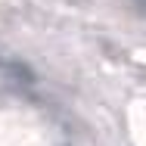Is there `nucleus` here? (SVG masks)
I'll list each match as a JSON object with an SVG mask.
<instances>
[{
  "label": "nucleus",
  "mask_w": 146,
  "mask_h": 146,
  "mask_svg": "<svg viewBox=\"0 0 146 146\" xmlns=\"http://www.w3.org/2000/svg\"><path fill=\"white\" fill-rule=\"evenodd\" d=\"M72 3H87V0H72Z\"/></svg>",
  "instance_id": "3"
},
{
  "label": "nucleus",
  "mask_w": 146,
  "mask_h": 146,
  "mask_svg": "<svg viewBox=\"0 0 146 146\" xmlns=\"http://www.w3.org/2000/svg\"><path fill=\"white\" fill-rule=\"evenodd\" d=\"M6 75H9L13 81H22V84H31V81H34V75H31L28 68H25V65H16V62L6 65Z\"/></svg>",
  "instance_id": "1"
},
{
  "label": "nucleus",
  "mask_w": 146,
  "mask_h": 146,
  "mask_svg": "<svg viewBox=\"0 0 146 146\" xmlns=\"http://www.w3.org/2000/svg\"><path fill=\"white\" fill-rule=\"evenodd\" d=\"M134 6H137V9H140V13L146 16V0H134Z\"/></svg>",
  "instance_id": "2"
}]
</instances>
